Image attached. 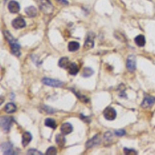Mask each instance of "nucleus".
I'll list each match as a JSON object with an SVG mask.
<instances>
[{
    "label": "nucleus",
    "instance_id": "f257e3e1",
    "mask_svg": "<svg viewBox=\"0 0 155 155\" xmlns=\"http://www.w3.org/2000/svg\"><path fill=\"white\" fill-rule=\"evenodd\" d=\"M3 34L5 36V38L7 40L8 43L10 45L12 53L16 56H20V43H18L16 39H14V37L11 35V33L9 31H3Z\"/></svg>",
    "mask_w": 155,
    "mask_h": 155
},
{
    "label": "nucleus",
    "instance_id": "f03ea898",
    "mask_svg": "<svg viewBox=\"0 0 155 155\" xmlns=\"http://www.w3.org/2000/svg\"><path fill=\"white\" fill-rule=\"evenodd\" d=\"M39 8L44 14L50 15L53 13V6L49 0H38Z\"/></svg>",
    "mask_w": 155,
    "mask_h": 155
},
{
    "label": "nucleus",
    "instance_id": "7ed1b4c3",
    "mask_svg": "<svg viewBox=\"0 0 155 155\" xmlns=\"http://www.w3.org/2000/svg\"><path fill=\"white\" fill-rule=\"evenodd\" d=\"M103 116L107 120L112 121L116 118V111L112 107H107L103 111Z\"/></svg>",
    "mask_w": 155,
    "mask_h": 155
},
{
    "label": "nucleus",
    "instance_id": "20e7f679",
    "mask_svg": "<svg viewBox=\"0 0 155 155\" xmlns=\"http://www.w3.org/2000/svg\"><path fill=\"white\" fill-rule=\"evenodd\" d=\"M42 83L46 85L51 87H61L64 85L62 81H59V80H56V79H52L50 78H43L42 79Z\"/></svg>",
    "mask_w": 155,
    "mask_h": 155
},
{
    "label": "nucleus",
    "instance_id": "39448f33",
    "mask_svg": "<svg viewBox=\"0 0 155 155\" xmlns=\"http://www.w3.org/2000/svg\"><path fill=\"white\" fill-rule=\"evenodd\" d=\"M155 102V98L152 95H147L146 96L144 97V99L143 100L142 103H141V106L143 108H150L154 104Z\"/></svg>",
    "mask_w": 155,
    "mask_h": 155
},
{
    "label": "nucleus",
    "instance_id": "423d86ee",
    "mask_svg": "<svg viewBox=\"0 0 155 155\" xmlns=\"http://www.w3.org/2000/svg\"><path fill=\"white\" fill-rule=\"evenodd\" d=\"M11 118L9 117H1V127H2V130L5 132H7L9 130L11 127Z\"/></svg>",
    "mask_w": 155,
    "mask_h": 155
},
{
    "label": "nucleus",
    "instance_id": "0eeeda50",
    "mask_svg": "<svg viewBox=\"0 0 155 155\" xmlns=\"http://www.w3.org/2000/svg\"><path fill=\"white\" fill-rule=\"evenodd\" d=\"M136 62H137L136 57L133 56V55H130L127 58V68L130 72H133V71H135V69H136Z\"/></svg>",
    "mask_w": 155,
    "mask_h": 155
},
{
    "label": "nucleus",
    "instance_id": "6e6552de",
    "mask_svg": "<svg viewBox=\"0 0 155 155\" xmlns=\"http://www.w3.org/2000/svg\"><path fill=\"white\" fill-rule=\"evenodd\" d=\"M94 37L95 35L93 33H91L88 34L84 45V47L85 50H89V49L93 48V47H94V41H93V40H94Z\"/></svg>",
    "mask_w": 155,
    "mask_h": 155
},
{
    "label": "nucleus",
    "instance_id": "1a4fd4ad",
    "mask_svg": "<svg viewBox=\"0 0 155 155\" xmlns=\"http://www.w3.org/2000/svg\"><path fill=\"white\" fill-rule=\"evenodd\" d=\"M12 26L15 29H22L26 26V22L22 17H18L15 20H13L12 22Z\"/></svg>",
    "mask_w": 155,
    "mask_h": 155
},
{
    "label": "nucleus",
    "instance_id": "9d476101",
    "mask_svg": "<svg viewBox=\"0 0 155 155\" xmlns=\"http://www.w3.org/2000/svg\"><path fill=\"white\" fill-rule=\"evenodd\" d=\"M20 4L16 1H10L8 4V9L12 13H17L20 11Z\"/></svg>",
    "mask_w": 155,
    "mask_h": 155
},
{
    "label": "nucleus",
    "instance_id": "9b49d317",
    "mask_svg": "<svg viewBox=\"0 0 155 155\" xmlns=\"http://www.w3.org/2000/svg\"><path fill=\"white\" fill-rule=\"evenodd\" d=\"M73 130V127H72V125L69 123H65L62 124V126L61 127V132L63 133L64 135H68L69 133H71Z\"/></svg>",
    "mask_w": 155,
    "mask_h": 155
},
{
    "label": "nucleus",
    "instance_id": "f8f14e48",
    "mask_svg": "<svg viewBox=\"0 0 155 155\" xmlns=\"http://www.w3.org/2000/svg\"><path fill=\"white\" fill-rule=\"evenodd\" d=\"M31 140H32V135L30 134V133H23V136H22V144L23 147L27 146L30 143Z\"/></svg>",
    "mask_w": 155,
    "mask_h": 155
},
{
    "label": "nucleus",
    "instance_id": "ddd939ff",
    "mask_svg": "<svg viewBox=\"0 0 155 155\" xmlns=\"http://www.w3.org/2000/svg\"><path fill=\"white\" fill-rule=\"evenodd\" d=\"M99 143H100V139H99V136H95L94 137H92V139L88 140L85 146H86V148H90L94 147L95 145L99 144Z\"/></svg>",
    "mask_w": 155,
    "mask_h": 155
},
{
    "label": "nucleus",
    "instance_id": "4468645a",
    "mask_svg": "<svg viewBox=\"0 0 155 155\" xmlns=\"http://www.w3.org/2000/svg\"><path fill=\"white\" fill-rule=\"evenodd\" d=\"M67 70L68 71L70 74L75 75L79 72V67L75 63H70L68 67L67 68Z\"/></svg>",
    "mask_w": 155,
    "mask_h": 155
},
{
    "label": "nucleus",
    "instance_id": "2eb2a0df",
    "mask_svg": "<svg viewBox=\"0 0 155 155\" xmlns=\"http://www.w3.org/2000/svg\"><path fill=\"white\" fill-rule=\"evenodd\" d=\"M25 13L29 17H34L37 15V10L34 6H29V7L26 8Z\"/></svg>",
    "mask_w": 155,
    "mask_h": 155
},
{
    "label": "nucleus",
    "instance_id": "dca6fc26",
    "mask_svg": "<svg viewBox=\"0 0 155 155\" xmlns=\"http://www.w3.org/2000/svg\"><path fill=\"white\" fill-rule=\"evenodd\" d=\"M4 110L6 113H9V114L13 113L16 111V106L13 102H9V103L6 104V106L4 108Z\"/></svg>",
    "mask_w": 155,
    "mask_h": 155
},
{
    "label": "nucleus",
    "instance_id": "f3484780",
    "mask_svg": "<svg viewBox=\"0 0 155 155\" xmlns=\"http://www.w3.org/2000/svg\"><path fill=\"white\" fill-rule=\"evenodd\" d=\"M134 41L138 47H143L145 45V43H146L144 36L143 35H138L137 37H136L134 39Z\"/></svg>",
    "mask_w": 155,
    "mask_h": 155
},
{
    "label": "nucleus",
    "instance_id": "a211bd4d",
    "mask_svg": "<svg viewBox=\"0 0 155 155\" xmlns=\"http://www.w3.org/2000/svg\"><path fill=\"white\" fill-rule=\"evenodd\" d=\"M70 61H69V59L68 58H61L60 60H59L58 65L62 68H66L68 67V65L70 64Z\"/></svg>",
    "mask_w": 155,
    "mask_h": 155
},
{
    "label": "nucleus",
    "instance_id": "6ab92c4d",
    "mask_svg": "<svg viewBox=\"0 0 155 155\" xmlns=\"http://www.w3.org/2000/svg\"><path fill=\"white\" fill-rule=\"evenodd\" d=\"M55 140H56V143L59 146H61V147H63L64 143H65V138L64 137L63 133H59L56 136V138H55Z\"/></svg>",
    "mask_w": 155,
    "mask_h": 155
},
{
    "label": "nucleus",
    "instance_id": "aec40b11",
    "mask_svg": "<svg viewBox=\"0 0 155 155\" xmlns=\"http://www.w3.org/2000/svg\"><path fill=\"white\" fill-rule=\"evenodd\" d=\"M68 51H78L80 47V45L78 42L75 41H71L68 43Z\"/></svg>",
    "mask_w": 155,
    "mask_h": 155
},
{
    "label": "nucleus",
    "instance_id": "412c9836",
    "mask_svg": "<svg viewBox=\"0 0 155 155\" xmlns=\"http://www.w3.org/2000/svg\"><path fill=\"white\" fill-rule=\"evenodd\" d=\"M93 73H94V71L92 68H85L83 69L81 75L84 77V78H89V77L92 76Z\"/></svg>",
    "mask_w": 155,
    "mask_h": 155
},
{
    "label": "nucleus",
    "instance_id": "4be33fe9",
    "mask_svg": "<svg viewBox=\"0 0 155 155\" xmlns=\"http://www.w3.org/2000/svg\"><path fill=\"white\" fill-rule=\"evenodd\" d=\"M44 124L47 127H50V128H52V129H54L55 127H56V123H55V121L52 120V119H51V118L46 119L45 122H44Z\"/></svg>",
    "mask_w": 155,
    "mask_h": 155
},
{
    "label": "nucleus",
    "instance_id": "5701e85b",
    "mask_svg": "<svg viewBox=\"0 0 155 155\" xmlns=\"http://www.w3.org/2000/svg\"><path fill=\"white\" fill-rule=\"evenodd\" d=\"M46 154L47 155H55L57 154V150L56 148L54 147H51L49 148L46 151Z\"/></svg>",
    "mask_w": 155,
    "mask_h": 155
},
{
    "label": "nucleus",
    "instance_id": "b1692460",
    "mask_svg": "<svg viewBox=\"0 0 155 155\" xmlns=\"http://www.w3.org/2000/svg\"><path fill=\"white\" fill-rule=\"evenodd\" d=\"M124 153L125 154L128 155L137 154V153L136 152V150H134L133 149H130V148H124Z\"/></svg>",
    "mask_w": 155,
    "mask_h": 155
},
{
    "label": "nucleus",
    "instance_id": "393cba45",
    "mask_svg": "<svg viewBox=\"0 0 155 155\" xmlns=\"http://www.w3.org/2000/svg\"><path fill=\"white\" fill-rule=\"evenodd\" d=\"M26 154H30V155H33V154L41 155V154H42V153L40 152L39 150H34V149H30V150H29L28 151H27V153H26Z\"/></svg>",
    "mask_w": 155,
    "mask_h": 155
},
{
    "label": "nucleus",
    "instance_id": "a878e982",
    "mask_svg": "<svg viewBox=\"0 0 155 155\" xmlns=\"http://www.w3.org/2000/svg\"><path fill=\"white\" fill-rule=\"evenodd\" d=\"M125 134H126V131L124 130H115V135H116L118 137H123Z\"/></svg>",
    "mask_w": 155,
    "mask_h": 155
},
{
    "label": "nucleus",
    "instance_id": "bb28decb",
    "mask_svg": "<svg viewBox=\"0 0 155 155\" xmlns=\"http://www.w3.org/2000/svg\"><path fill=\"white\" fill-rule=\"evenodd\" d=\"M57 2H58L59 3H61V4H63V5H68L69 4L68 1H67V0H56Z\"/></svg>",
    "mask_w": 155,
    "mask_h": 155
},
{
    "label": "nucleus",
    "instance_id": "cd10ccee",
    "mask_svg": "<svg viewBox=\"0 0 155 155\" xmlns=\"http://www.w3.org/2000/svg\"><path fill=\"white\" fill-rule=\"evenodd\" d=\"M4 1H5V2H6V1H7V0H4Z\"/></svg>",
    "mask_w": 155,
    "mask_h": 155
}]
</instances>
